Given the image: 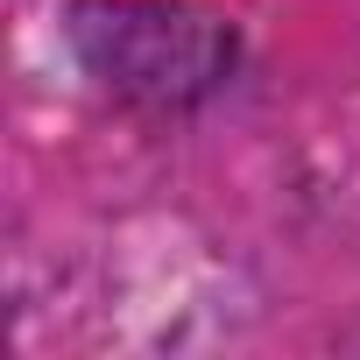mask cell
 <instances>
[{"mask_svg": "<svg viewBox=\"0 0 360 360\" xmlns=\"http://www.w3.org/2000/svg\"><path fill=\"white\" fill-rule=\"evenodd\" d=\"M64 43L92 85L148 113L212 99L240 64V29L198 0H71Z\"/></svg>", "mask_w": 360, "mask_h": 360, "instance_id": "6da1fadb", "label": "cell"}]
</instances>
